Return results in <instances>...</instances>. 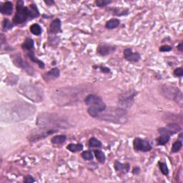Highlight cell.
<instances>
[{
	"instance_id": "6da1fadb",
	"label": "cell",
	"mask_w": 183,
	"mask_h": 183,
	"mask_svg": "<svg viewBox=\"0 0 183 183\" xmlns=\"http://www.w3.org/2000/svg\"><path fill=\"white\" fill-rule=\"evenodd\" d=\"M35 112V107L25 102L17 101L6 104L2 106L1 117H5V121H22L32 115Z\"/></svg>"
},
{
	"instance_id": "7a4b0ae2",
	"label": "cell",
	"mask_w": 183,
	"mask_h": 183,
	"mask_svg": "<svg viewBox=\"0 0 183 183\" xmlns=\"http://www.w3.org/2000/svg\"><path fill=\"white\" fill-rule=\"evenodd\" d=\"M24 3L22 0L17 2V12L13 19L15 24H20L26 22L27 20L32 19L40 16V12L36 5L32 4L29 7H24Z\"/></svg>"
},
{
	"instance_id": "3957f363",
	"label": "cell",
	"mask_w": 183,
	"mask_h": 183,
	"mask_svg": "<svg viewBox=\"0 0 183 183\" xmlns=\"http://www.w3.org/2000/svg\"><path fill=\"white\" fill-rule=\"evenodd\" d=\"M36 123L43 128H67L69 124L62 117L56 114L42 113L37 117Z\"/></svg>"
},
{
	"instance_id": "277c9868",
	"label": "cell",
	"mask_w": 183,
	"mask_h": 183,
	"mask_svg": "<svg viewBox=\"0 0 183 183\" xmlns=\"http://www.w3.org/2000/svg\"><path fill=\"white\" fill-rule=\"evenodd\" d=\"M97 118L113 123L124 124L127 121V113L125 109L109 107L99 114Z\"/></svg>"
},
{
	"instance_id": "5b68a950",
	"label": "cell",
	"mask_w": 183,
	"mask_h": 183,
	"mask_svg": "<svg viewBox=\"0 0 183 183\" xmlns=\"http://www.w3.org/2000/svg\"><path fill=\"white\" fill-rule=\"evenodd\" d=\"M85 103L89 106V115L93 117H97L102 112L106 109V105L101 97L95 95H89L85 98Z\"/></svg>"
},
{
	"instance_id": "8992f818",
	"label": "cell",
	"mask_w": 183,
	"mask_h": 183,
	"mask_svg": "<svg viewBox=\"0 0 183 183\" xmlns=\"http://www.w3.org/2000/svg\"><path fill=\"white\" fill-rule=\"evenodd\" d=\"M160 92L167 98L172 99L177 102H180L182 100V95L181 91L173 86L162 85L160 87Z\"/></svg>"
},
{
	"instance_id": "52a82bcc",
	"label": "cell",
	"mask_w": 183,
	"mask_h": 183,
	"mask_svg": "<svg viewBox=\"0 0 183 183\" xmlns=\"http://www.w3.org/2000/svg\"><path fill=\"white\" fill-rule=\"evenodd\" d=\"M22 95L33 102H40L42 99L40 91L32 85H26V86L22 87Z\"/></svg>"
},
{
	"instance_id": "ba28073f",
	"label": "cell",
	"mask_w": 183,
	"mask_h": 183,
	"mask_svg": "<svg viewBox=\"0 0 183 183\" xmlns=\"http://www.w3.org/2000/svg\"><path fill=\"white\" fill-rule=\"evenodd\" d=\"M137 95L135 92H127L125 94L122 95L119 97V106L121 108H129L133 105L134 97Z\"/></svg>"
},
{
	"instance_id": "9c48e42d",
	"label": "cell",
	"mask_w": 183,
	"mask_h": 183,
	"mask_svg": "<svg viewBox=\"0 0 183 183\" xmlns=\"http://www.w3.org/2000/svg\"><path fill=\"white\" fill-rule=\"evenodd\" d=\"M133 146L134 148L137 151L148 152L152 150V146L150 145V142L139 137H136L134 140Z\"/></svg>"
},
{
	"instance_id": "30bf717a",
	"label": "cell",
	"mask_w": 183,
	"mask_h": 183,
	"mask_svg": "<svg viewBox=\"0 0 183 183\" xmlns=\"http://www.w3.org/2000/svg\"><path fill=\"white\" fill-rule=\"evenodd\" d=\"M181 127L179 126L178 124L171 123L165 127H162L159 129V133L160 135H167L171 136L172 135L176 134L181 131Z\"/></svg>"
},
{
	"instance_id": "8fae6325",
	"label": "cell",
	"mask_w": 183,
	"mask_h": 183,
	"mask_svg": "<svg viewBox=\"0 0 183 183\" xmlns=\"http://www.w3.org/2000/svg\"><path fill=\"white\" fill-rule=\"evenodd\" d=\"M124 57L126 60L131 62H137L141 57L138 52H133L130 48H127L124 50Z\"/></svg>"
},
{
	"instance_id": "7c38bea8",
	"label": "cell",
	"mask_w": 183,
	"mask_h": 183,
	"mask_svg": "<svg viewBox=\"0 0 183 183\" xmlns=\"http://www.w3.org/2000/svg\"><path fill=\"white\" fill-rule=\"evenodd\" d=\"M116 49L115 46H111L109 44H100L97 47V52L99 55L101 56H107L108 54H111L112 52H115Z\"/></svg>"
},
{
	"instance_id": "4fadbf2b",
	"label": "cell",
	"mask_w": 183,
	"mask_h": 183,
	"mask_svg": "<svg viewBox=\"0 0 183 183\" xmlns=\"http://www.w3.org/2000/svg\"><path fill=\"white\" fill-rule=\"evenodd\" d=\"M55 132H56L55 130H54V129H49V130H47V131H44V132L42 131L37 134H35L34 135L30 136L29 140L31 142H36V141H37V140L43 139V138L46 137L47 136L51 135V134L54 133Z\"/></svg>"
},
{
	"instance_id": "5bb4252c",
	"label": "cell",
	"mask_w": 183,
	"mask_h": 183,
	"mask_svg": "<svg viewBox=\"0 0 183 183\" xmlns=\"http://www.w3.org/2000/svg\"><path fill=\"white\" fill-rule=\"evenodd\" d=\"M60 75V71L58 68H53L43 75V78L45 81L54 80L58 78Z\"/></svg>"
},
{
	"instance_id": "9a60e30c",
	"label": "cell",
	"mask_w": 183,
	"mask_h": 183,
	"mask_svg": "<svg viewBox=\"0 0 183 183\" xmlns=\"http://www.w3.org/2000/svg\"><path fill=\"white\" fill-rule=\"evenodd\" d=\"M15 62L18 67L22 68L27 73H29V74H32L33 73V70H32V67L24 60H22L21 57H18V58L16 59V60H15Z\"/></svg>"
},
{
	"instance_id": "2e32d148",
	"label": "cell",
	"mask_w": 183,
	"mask_h": 183,
	"mask_svg": "<svg viewBox=\"0 0 183 183\" xmlns=\"http://www.w3.org/2000/svg\"><path fill=\"white\" fill-rule=\"evenodd\" d=\"M114 167H115V170L117 172H119L121 174H127L128 172L129 171L130 166L129 164L126 163H121L118 161H116L114 164Z\"/></svg>"
},
{
	"instance_id": "e0dca14e",
	"label": "cell",
	"mask_w": 183,
	"mask_h": 183,
	"mask_svg": "<svg viewBox=\"0 0 183 183\" xmlns=\"http://www.w3.org/2000/svg\"><path fill=\"white\" fill-rule=\"evenodd\" d=\"M0 12L6 15H11L13 12V4L11 2H6L0 7Z\"/></svg>"
},
{
	"instance_id": "ac0fdd59",
	"label": "cell",
	"mask_w": 183,
	"mask_h": 183,
	"mask_svg": "<svg viewBox=\"0 0 183 183\" xmlns=\"http://www.w3.org/2000/svg\"><path fill=\"white\" fill-rule=\"evenodd\" d=\"M50 32L52 34H58L62 32L61 30V21L60 19H56L52 22L50 26Z\"/></svg>"
},
{
	"instance_id": "d6986e66",
	"label": "cell",
	"mask_w": 183,
	"mask_h": 183,
	"mask_svg": "<svg viewBox=\"0 0 183 183\" xmlns=\"http://www.w3.org/2000/svg\"><path fill=\"white\" fill-rule=\"evenodd\" d=\"M67 137L65 135H57L54 136L51 140V142L54 145H60V144H62L66 141Z\"/></svg>"
},
{
	"instance_id": "ffe728a7",
	"label": "cell",
	"mask_w": 183,
	"mask_h": 183,
	"mask_svg": "<svg viewBox=\"0 0 183 183\" xmlns=\"http://www.w3.org/2000/svg\"><path fill=\"white\" fill-rule=\"evenodd\" d=\"M119 23H120V22H119V19H112L110 20H109V21L107 22L105 27H106L107 29H115V28L118 27V26L119 25Z\"/></svg>"
},
{
	"instance_id": "44dd1931",
	"label": "cell",
	"mask_w": 183,
	"mask_h": 183,
	"mask_svg": "<svg viewBox=\"0 0 183 183\" xmlns=\"http://www.w3.org/2000/svg\"><path fill=\"white\" fill-rule=\"evenodd\" d=\"M67 149L72 152H77L83 150V145L82 144H70Z\"/></svg>"
},
{
	"instance_id": "7402d4cb",
	"label": "cell",
	"mask_w": 183,
	"mask_h": 183,
	"mask_svg": "<svg viewBox=\"0 0 183 183\" xmlns=\"http://www.w3.org/2000/svg\"><path fill=\"white\" fill-rule=\"evenodd\" d=\"M94 152H95V157H96L97 160H98V161L102 164L105 163V160H106V157H105L104 152H102L101 150H95Z\"/></svg>"
},
{
	"instance_id": "603a6c76",
	"label": "cell",
	"mask_w": 183,
	"mask_h": 183,
	"mask_svg": "<svg viewBox=\"0 0 183 183\" xmlns=\"http://www.w3.org/2000/svg\"><path fill=\"white\" fill-rule=\"evenodd\" d=\"M30 32L36 36H39L42 34V28L38 24H33L30 27Z\"/></svg>"
},
{
	"instance_id": "cb8c5ba5",
	"label": "cell",
	"mask_w": 183,
	"mask_h": 183,
	"mask_svg": "<svg viewBox=\"0 0 183 183\" xmlns=\"http://www.w3.org/2000/svg\"><path fill=\"white\" fill-rule=\"evenodd\" d=\"M22 48L28 51L32 50L34 48V41L30 38L26 39V40L22 44Z\"/></svg>"
},
{
	"instance_id": "d4e9b609",
	"label": "cell",
	"mask_w": 183,
	"mask_h": 183,
	"mask_svg": "<svg viewBox=\"0 0 183 183\" xmlns=\"http://www.w3.org/2000/svg\"><path fill=\"white\" fill-rule=\"evenodd\" d=\"M170 136L167 135H161L157 139V145H164L165 144L170 141Z\"/></svg>"
},
{
	"instance_id": "484cf974",
	"label": "cell",
	"mask_w": 183,
	"mask_h": 183,
	"mask_svg": "<svg viewBox=\"0 0 183 183\" xmlns=\"http://www.w3.org/2000/svg\"><path fill=\"white\" fill-rule=\"evenodd\" d=\"M89 145L90 147H101L102 142L95 137H92L89 140Z\"/></svg>"
},
{
	"instance_id": "4316f807",
	"label": "cell",
	"mask_w": 183,
	"mask_h": 183,
	"mask_svg": "<svg viewBox=\"0 0 183 183\" xmlns=\"http://www.w3.org/2000/svg\"><path fill=\"white\" fill-rule=\"evenodd\" d=\"M28 55H29L30 60H31L32 62H34V63H36V64H38L39 66L40 67V68H42V69L44 68V64L43 63V62H42V61H41V60H38V59L34 55V54L32 53V52H29V53L28 54Z\"/></svg>"
},
{
	"instance_id": "83f0119b",
	"label": "cell",
	"mask_w": 183,
	"mask_h": 183,
	"mask_svg": "<svg viewBox=\"0 0 183 183\" xmlns=\"http://www.w3.org/2000/svg\"><path fill=\"white\" fill-rule=\"evenodd\" d=\"M182 142L180 140H178L176 141L172 145V149H171V152H173V153H175V152H178L180 151V150L182 149Z\"/></svg>"
},
{
	"instance_id": "f1b7e54d",
	"label": "cell",
	"mask_w": 183,
	"mask_h": 183,
	"mask_svg": "<svg viewBox=\"0 0 183 183\" xmlns=\"http://www.w3.org/2000/svg\"><path fill=\"white\" fill-rule=\"evenodd\" d=\"M159 166L162 173L164 175H167L169 174V169L166 163H164V162H159Z\"/></svg>"
},
{
	"instance_id": "f546056e",
	"label": "cell",
	"mask_w": 183,
	"mask_h": 183,
	"mask_svg": "<svg viewBox=\"0 0 183 183\" xmlns=\"http://www.w3.org/2000/svg\"><path fill=\"white\" fill-rule=\"evenodd\" d=\"M82 157L85 160H93V154L91 151H85L82 153Z\"/></svg>"
},
{
	"instance_id": "4dcf8cb0",
	"label": "cell",
	"mask_w": 183,
	"mask_h": 183,
	"mask_svg": "<svg viewBox=\"0 0 183 183\" xmlns=\"http://www.w3.org/2000/svg\"><path fill=\"white\" fill-rule=\"evenodd\" d=\"M111 2V1H108V0H98L96 2V5L99 7H105Z\"/></svg>"
},
{
	"instance_id": "1f68e13d",
	"label": "cell",
	"mask_w": 183,
	"mask_h": 183,
	"mask_svg": "<svg viewBox=\"0 0 183 183\" xmlns=\"http://www.w3.org/2000/svg\"><path fill=\"white\" fill-rule=\"evenodd\" d=\"M12 27V24L11 22L8 19H5V21L3 22V28L5 30H7L11 29Z\"/></svg>"
},
{
	"instance_id": "d6a6232c",
	"label": "cell",
	"mask_w": 183,
	"mask_h": 183,
	"mask_svg": "<svg viewBox=\"0 0 183 183\" xmlns=\"http://www.w3.org/2000/svg\"><path fill=\"white\" fill-rule=\"evenodd\" d=\"M174 74L177 77H182L183 75V70L182 67H178L174 70Z\"/></svg>"
},
{
	"instance_id": "836d02e7",
	"label": "cell",
	"mask_w": 183,
	"mask_h": 183,
	"mask_svg": "<svg viewBox=\"0 0 183 183\" xmlns=\"http://www.w3.org/2000/svg\"><path fill=\"white\" fill-rule=\"evenodd\" d=\"M172 47L168 46V45H163L160 48V51L162 52H170V51L172 50Z\"/></svg>"
},
{
	"instance_id": "e575fe53",
	"label": "cell",
	"mask_w": 183,
	"mask_h": 183,
	"mask_svg": "<svg viewBox=\"0 0 183 183\" xmlns=\"http://www.w3.org/2000/svg\"><path fill=\"white\" fill-rule=\"evenodd\" d=\"M24 182L25 183H30V182H35V180L32 178L31 175H28L25 178H24Z\"/></svg>"
},
{
	"instance_id": "d590c367",
	"label": "cell",
	"mask_w": 183,
	"mask_h": 183,
	"mask_svg": "<svg viewBox=\"0 0 183 183\" xmlns=\"http://www.w3.org/2000/svg\"><path fill=\"white\" fill-rule=\"evenodd\" d=\"M44 2L48 6H52V5H54V2L52 1V0H50V1H44Z\"/></svg>"
},
{
	"instance_id": "8d00e7d4",
	"label": "cell",
	"mask_w": 183,
	"mask_h": 183,
	"mask_svg": "<svg viewBox=\"0 0 183 183\" xmlns=\"http://www.w3.org/2000/svg\"><path fill=\"white\" fill-rule=\"evenodd\" d=\"M140 171V168L139 167H135L133 170V173L134 174H138L139 173V172Z\"/></svg>"
},
{
	"instance_id": "74e56055",
	"label": "cell",
	"mask_w": 183,
	"mask_h": 183,
	"mask_svg": "<svg viewBox=\"0 0 183 183\" xmlns=\"http://www.w3.org/2000/svg\"><path fill=\"white\" fill-rule=\"evenodd\" d=\"M182 44H179V46H178V49L179 50H180V51H182Z\"/></svg>"
}]
</instances>
